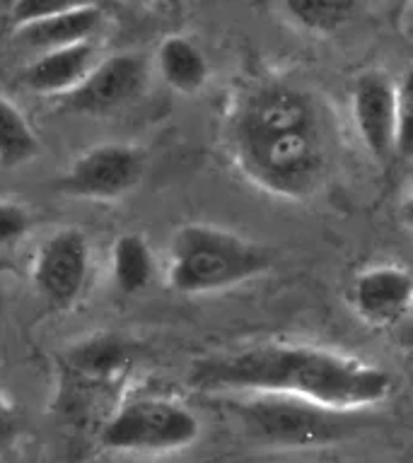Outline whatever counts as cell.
Here are the masks:
<instances>
[{"label":"cell","mask_w":413,"mask_h":463,"mask_svg":"<svg viewBox=\"0 0 413 463\" xmlns=\"http://www.w3.org/2000/svg\"><path fill=\"white\" fill-rule=\"evenodd\" d=\"M225 143L239 172L275 198L307 201L326 176L322 109L307 90L285 80H259L235 97Z\"/></svg>","instance_id":"1"},{"label":"cell","mask_w":413,"mask_h":463,"mask_svg":"<svg viewBox=\"0 0 413 463\" xmlns=\"http://www.w3.org/2000/svg\"><path fill=\"white\" fill-rule=\"evenodd\" d=\"M188 382L220 393H278L322 408L365 412L387 403L397 389L394 376L379 364L304 343H256L203 357Z\"/></svg>","instance_id":"2"},{"label":"cell","mask_w":413,"mask_h":463,"mask_svg":"<svg viewBox=\"0 0 413 463\" xmlns=\"http://www.w3.org/2000/svg\"><path fill=\"white\" fill-rule=\"evenodd\" d=\"M271 260V251L254 239L210 222H187L167 246V282L179 295H213L259 278Z\"/></svg>","instance_id":"3"},{"label":"cell","mask_w":413,"mask_h":463,"mask_svg":"<svg viewBox=\"0 0 413 463\" xmlns=\"http://www.w3.org/2000/svg\"><path fill=\"white\" fill-rule=\"evenodd\" d=\"M232 405L245 432L274 447H326L346 439L360 415L278 393H239Z\"/></svg>","instance_id":"4"},{"label":"cell","mask_w":413,"mask_h":463,"mask_svg":"<svg viewBox=\"0 0 413 463\" xmlns=\"http://www.w3.org/2000/svg\"><path fill=\"white\" fill-rule=\"evenodd\" d=\"M198 437V415L179 401L159 396L121 403L100 432L101 447L119 454H167L191 447Z\"/></svg>","instance_id":"5"},{"label":"cell","mask_w":413,"mask_h":463,"mask_svg":"<svg viewBox=\"0 0 413 463\" xmlns=\"http://www.w3.org/2000/svg\"><path fill=\"white\" fill-rule=\"evenodd\" d=\"M351 114L362 147L377 162L408 155L411 147V87L382 71H365L351 87Z\"/></svg>","instance_id":"6"},{"label":"cell","mask_w":413,"mask_h":463,"mask_svg":"<svg viewBox=\"0 0 413 463\" xmlns=\"http://www.w3.org/2000/svg\"><path fill=\"white\" fill-rule=\"evenodd\" d=\"M145 152L129 143H100L80 152L61 174V194L80 201H116L143 181Z\"/></svg>","instance_id":"7"},{"label":"cell","mask_w":413,"mask_h":463,"mask_svg":"<svg viewBox=\"0 0 413 463\" xmlns=\"http://www.w3.org/2000/svg\"><path fill=\"white\" fill-rule=\"evenodd\" d=\"M92 246L85 232L68 227L51 234L32 263L36 295L53 309H68L78 302L90 278Z\"/></svg>","instance_id":"8"},{"label":"cell","mask_w":413,"mask_h":463,"mask_svg":"<svg viewBox=\"0 0 413 463\" xmlns=\"http://www.w3.org/2000/svg\"><path fill=\"white\" fill-rule=\"evenodd\" d=\"M150 63L140 53L126 51L97 61L85 78L61 97V107L72 114H109L143 92Z\"/></svg>","instance_id":"9"},{"label":"cell","mask_w":413,"mask_h":463,"mask_svg":"<svg viewBox=\"0 0 413 463\" xmlns=\"http://www.w3.org/2000/svg\"><path fill=\"white\" fill-rule=\"evenodd\" d=\"M348 299L365 324L375 328H394L411 311L413 278L404 266L375 263L355 273Z\"/></svg>","instance_id":"10"},{"label":"cell","mask_w":413,"mask_h":463,"mask_svg":"<svg viewBox=\"0 0 413 463\" xmlns=\"http://www.w3.org/2000/svg\"><path fill=\"white\" fill-rule=\"evenodd\" d=\"M104 24V10L97 3H80L49 17L24 22L14 27V39L32 51H51L71 43L92 42Z\"/></svg>","instance_id":"11"},{"label":"cell","mask_w":413,"mask_h":463,"mask_svg":"<svg viewBox=\"0 0 413 463\" xmlns=\"http://www.w3.org/2000/svg\"><path fill=\"white\" fill-rule=\"evenodd\" d=\"M94 63H97V51L92 42L42 51L22 71V85L27 87L29 92L43 94V97H63L85 78Z\"/></svg>","instance_id":"12"},{"label":"cell","mask_w":413,"mask_h":463,"mask_svg":"<svg viewBox=\"0 0 413 463\" xmlns=\"http://www.w3.org/2000/svg\"><path fill=\"white\" fill-rule=\"evenodd\" d=\"M155 65L159 78L179 94L201 92L208 82V58L188 36L172 34L162 39L155 51Z\"/></svg>","instance_id":"13"},{"label":"cell","mask_w":413,"mask_h":463,"mask_svg":"<svg viewBox=\"0 0 413 463\" xmlns=\"http://www.w3.org/2000/svg\"><path fill=\"white\" fill-rule=\"evenodd\" d=\"M109 268H111V282L121 295H140L155 282L158 259L143 234L123 232L111 244Z\"/></svg>","instance_id":"14"},{"label":"cell","mask_w":413,"mask_h":463,"mask_svg":"<svg viewBox=\"0 0 413 463\" xmlns=\"http://www.w3.org/2000/svg\"><path fill=\"white\" fill-rule=\"evenodd\" d=\"M283 10L310 34H333L360 13V0H283Z\"/></svg>","instance_id":"15"},{"label":"cell","mask_w":413,"mask_h":463,"mask_svg":"<svg viewBox=\"0 0 413 463\" xmlns=\"http://www.w3.org/2000/svg\"><path fill=\"white\" fill-rule=\"evenodd\" d=\"M39 155V137L17 104L0 94V166L14 169Z\"/></svg>","instance_id":"16"},{"label":"cell","mask_w":413,"mask_h":463,"mask_svg":"<svg viewBox=\"0 0 413 463\" xmlns=\"http://www.w3.org/2000/svg\"><path fill=\"white\" fill-rule=\"evenodd\" d=\"M123 360H126L123 345H119V343L109 338H100L94 340V343L82 345V350H78V354H75V367H80L82 372H90V374L104 376L121 367Z\"/></svg>","instance_id":"17"},{"label":"cell","mask_w":413,"mask_h":463,"mask_svg":"<svg viewBox=\"0 0 413 463\" xmlns=\"http://www.w3.org/2000/svg\"><path fill=\"white\" fill-rule=\"evenodd\" d=\"M32 227L29 210L22 208L20 203L0 201V246H13L20 241Z\"/></svg>","instance_id":"18"},{"label":"cell","mask_w":413,"mask_h":463,"mask_svg":"<svg viewBox=\"0 0 413 463\" xmlns=\"http://www.w3.org/2000/svg\"><path fill=\"white\" fill-rule=\"evenodd\" d=\"M80 3H87V0H14L13 13H10L13 27H20L24 22L39 20V17H49Z\"/></svg>","instance_id":"19"},{"label":"cell","mask_w":413,"mask_h":463,"mask_svg":"<svg viewBox=\"0 0 413 463\" xmlns=\"http://www.w3.org/2000/svg\"><path fill=\"white\" fill-rule=\"evenodd\" d=\"M14 432H17V422H14L13 408L5 403V398L0 396V454L10 447Z\"/></svg>","instance_id":"20"},{"label":"cell","mask_w":413,"mask_h":463,"mask_svg":"<svg viewBox=\"0 0 413 463\" xmlns=\"http://www.w3.org/2000/svg\"><path fill=\"white\" fill-rule=\"evenodd\" d=\"M130 3H152V0H130Z\"/></svg>","instance_id":"21"}]
</instances>
